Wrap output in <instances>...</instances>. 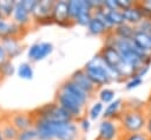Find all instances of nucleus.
<instances>
[{
	"mask_svg": "<svg viewBox=\"0 0 151 140\" xmlns=\"http://www.w3.org/2000/svg\"><path fill=\"white\" fill-rule=\"evenodd\" d=\"M98 53L103 59L104 64L106 65L107 69L110 71L113 81L116 82L126 81L129 78L136 74L134 69L123 60V58L114 47L103 45V47L99 49Z\"/></svg>",
	"mask_w": 151,
	"mask_h": 140,
	"instance_id": "1",
	"label": "nucleus"
},
{
	"mask_svg": "<svg viewBox=\"0 0 151 140\" xmlns=\"http://www.w3.org/2000/svg\"><path fill=\"white\" fill-rule=\"evenodd\" d=\"M83 69L86 72V74L88 75V78L91 79V81L94 84L97 88H103L113 81L110 74V71L107 69L99 53L94 54L84 65Z\"/></svg>",
	"mask_w": 151,
	"mask_h": 140,
	"instance_id": "2",
	"label": "nucleus"
},
{
	"mask_svg": "<svg viewBox=\"0 0 151 140\" xmlns=\"http://www.w3.org/2000/svg\"><path fill=\"white\" fill-rule=\"evenodd\" d=\"M146 121L147 114L145 111H132L127 108H124L123 113L118 119V122L124 134L144 132L146 127Z\"/></svg>",
	"mask_w": 151,
	"mask_h": 140,
	"instance_id": "3",
	"label": "nucleus"
},
{
	"mask_svg": "<svg viewBox=\"0 0 151 140\" xmlns=\"http://www.w3.org/2000/svg\"><path fill=\"white\" fill-rule=\"evenodd\" d=\"M31 112L35 119H46V120H51L55 122L73 121V118L70 115V113H67L54 100L51 102H46L39 107H35Z\"/></svg>",
	"mask_w": 151,
	"mask_h": 140,
	"instance_id": "4",
	"label": "nucleus"
},
{
	"mask_svg": "<svg viewBox=\"0 0 151 140\" xmlns=\"http://www.w3.org/2000/svg\"><path fill=\"white\" fill-rule=\"evenodd\" d=\"M54 101L58 105H60L67 113H70V115L73 118L74 121H78L79 119H81L83 116H85L86 106H84L83 104H80L78 100H76L74 98H72L67 93L60 91L59 88L55 92Z\"/></svg>",
	"mask_w": 151,
	"mask_h": 140,
	"instance_id": "5",
	"label": "nucleus"
},
{
	"mask_svg": "<svg viewBox=\"0 0 151 140\" xmlns=\"http://www.w3.org/2000/svg\"><path fill=\"white\" fill-rule=\"evenodd\" d=\"M123 134L124 133L118 120L101 119L98 125L97 140H120Z\"/></svg>",
	"mask_w": 151,
	"mask_h": 140,
	"instance_id": "6",
	"label": "nucleus"
},
{
	"mask_svg": "<svg viewBox=\"0 0 151 140\" xmlns=\"http://www.w3.org/2000/svg\"><path fill=\"white\" fill-rule=\"evenodd\" d=\"M54 0H39L32 18L35 25H51L53 24L52 12H53Z\"/></svg>",
	"mask_w": 151,
	"mask_h": 140,
	"instance_id": "7",
	"label": "nucleus"
},
{
	"mask_svg": "<svg viewBox=\"0 0 151 140\" xmlns=\"http://www.w3.org/2000/svg\"><path fill=\"white\" fill-rule=\"evenodd\" d=\"M6 119L18 131H24L34 127V121H35V118L31 111H15L6 115Z\"/></svg>",
	"mask_w": 151,
	"mask_h": 140,
	"instance_id": "8",
	"label": "nucleus"
},
{
	"mask_svg": "<svg viewBox=\"0 0 151 140\" xmlns=\"http://www.w3.org/2000/svg\"><path fill=\"white\" fill-rule=\"evenodd\" d=\"M53 45L48 41H37L27 48V58L31 62H38L53 52Z\"/></svg>",
	"mask_w": 151,
	"mask_h": 140,
	"instance_id": "9",
	"label": "nucleus"
},
{
	"mask_svg": "<svg viewBox=\"0 0 151 140\" xmlns=\"http://www.w3.org/2000/svg\"><path fill=\"white\" fill-rule=\"evenodd\" d=\"M79 139H80V129L74 120L57 124L55 140H79Z\"/></svg>",
	"mask_w": 151,
	"mask_h": 140,
	"instance_id": "10",
	"label": "nucleus"
},
{
	"mask_svg": "<svg viewBox=\"0 0 151 140\" xmlns=\"http://www.w3.org/2000/svg\"><path fill=\"white\" fill-rule=\"evenodd\" d=\"M52 18H53V24H57L58 26L61 27H71L74 25L68 15L66 0H57V1L54 0Z\"/></svg>",
	"mask_w": 151,
	"mask_h": 140,
	"instance_id": "11",
	"label": "nucleus"
},
{
	"mask_svg": "<svg viewBox=\"0 0 151 140\" xmlns=\"http://www.w3.org/2000/svg\"><path fill=\"white\" fill-rule=\"evenodd\" d=\"M58 88H59L60 91L67 93L68 95H71V96L74 98L76 100H78V101H79L80 104H83L84 106H87V104H88V101H90V99H91V96H90L84 89H81L77 84H74L70 78L65 79V80L60 84V86H59Z\"/></svg>",
	"mask_w": 151,
	"mask_h": 140,
	"instance_id": "12",
	"label": "nucleus"
},
{
	"mask_svg": "<svg viewBox=\"0 0 151 140\" xmlns=\"http://www.w3.org/2000/svg\"><path fill=\"white\" fill-rule=\"evenodd\" d=\"M74 84H77L81 89H84L91 98L94 95L97 87L94 86V84L91 81V79L88 78V75L86 74V72L83 68L76 69L70 76H68Z\"/></svg>",
	"mask_w": 151,
	"mask_h": 140,
	"instance_id": "13",
	"label": "nucleus"
},
{
	"mask_svg": "<svg viewBox=\"0 0 151 140\" xmlns=\"http://www.w3.org/2000/svg\"><path fill=\"white\" fill-rule=\"evenodd\" d=\"M0 42L7 54L8 59H14L18 55H20L24 51V44L21 38L18 36H8V38H2L0 39Z\"/></svg>",
	"mask_w": 151,
	"mask_h": 140,
	"instance_id": "14",
	"label": "nucleus"
},
{
	"mask_svg": "<svg viewBox=\"0 0 151 140\" xmlns=\"http://www.w3.org/2000/svg\"><path fill=\"white\" fill-rule=\"evenodd\" d=\"M27 32V29L19 26L12 19H0V39L8 36H18L22 38V35Z\"/></svg>",
	"mask_w": 151,
	"mask_h": 140,
	"instance_id": "15",
	"label": "nucleus"
},
{
	"mask_svg": "<svg viewBox=\"0 0 151 140\" xmlns=\"http://www.w3.org/2000/svg\"><path fill=\"white\" fill-rule=\"evenodd\" d=\"M14 22H17L19 26H21L22 28L27 29L29 28V26L33 24V18H32V14L25 9V7L20 4V0H17V4H15V8H14V12H13V15L11 18Z\"/></svg>",
	"mask_w": 151,
	"mask_h": 140,
	"instance_id": "16",
	"label": "nucleus"
},
{
	"mask_svg": "<svg viewBox=\"0 0 151 140\" xmlns=\"http://www.w3.org/2000/svg\"><path fill=\"white\" fill-rule=\"evenodd\" d=\"M125 108V101L122 98H116L112 102L105 105V109L103 113V119L118 120L120 114Z\"/></svg>",
	"mask_w": 151,
	"mask_h": 140,
	"instance_id": "17",
	"label": "nucleus"
},
{
	"mask_svg": "<svg viewBox=\"0 0 151 140\" xmlns=\"http://www.w3.org/2000/svg\"><path fill=\"white\" fill-rule=\"evenodd\" d=\"M86 31L90 35H93V36H105L109 33H111V31L109 29V27L106 26L104 20L94 14H93L92 19L90 20L88 25L86 26Z\"/></svg>",
	"mask_w": 151,
	"mask_h": 140,
	"instance_id": "18",
	"label": "nucleus"
},
{
	"mask_svg": "<svg viewBox=\"0 0 151 140\" xmlns=\"http://www.w3.org/2000/svg\"><path fill=\"white\" fill-rule=\"evenodd\" d=\"M122 12H123L125 22H127L134 27H137L144 20V16H143V13H142V9L139 6V1H137L136 5H133L132 7L125 9V11H122Z\"/></svg>",
	"mask_w": 151,
	"mask_h": 140,
	"instance_id": "19",
	"label": "nucleus"
},
{
	"mask_svg": "<svg viewBox=\"0 0 151 140\" xmlns=\"http://www.w3.org/2000/svg\"><path fill=\"white\" fill-rule=\"evenodd\" d=\"M132 41L142 52L151 55V35L149 33L138 31L136 28V33L132 38Z\"/></svg>",
	"mask_w": 151,
	"mask_h": 140,
	"instance_id": "20",
	"label": "nucleus"
},
{
	"mask_svg": "<svg viewBox=\"0 0 151 140\" xmlns=\"http://www.w3.org/2000/svg\"><path fill=\"white\" fill-rule=\"evenodd\" d=\"M112 33L117 36V38H120V39H132L134 33H136V27L127 24V22H124L119 26H117Z\"/></svg>",
	"mask_w": 151,
	"mask_h": 140,
	"instance_id": "21",
	"label": "nucleus"
},
{
	"mask_svg": "<svg viewBox=\"0 0 151 140\" xmlns=\"http://www.w3.org/2000/svg\"><path fill=\"white\" fill-rule=\"evenodd\" d=\"M0 131L5 138V140H15L19 131L5 118V120L0 124Z\"/></svg>",
	"mask_w": 151,
	"mask_h": 140,
	"instance_id": "22",
	"label": "nucleus"
},
{
	"mask_svg": "<svg viewBox=\"0 0 151 140\" xmlns=\"http://www.w3.org/2000/svg\"><path fill=\"white\" fill-rule=\"evenodd\" d=\"M17 75L20 79H24V80H31V79H33L34 69H33L32 64L28 62V61H24V62L19 64V66L17 67Z\"/></svg>",
	"mask_w": 151,
	"mask_h": 140,
	"instance_id": "23",
	"label": "nucleus"
},
{
	"mask_svg": "<svg viewBox=\"0 0 151 140\" xmlns=\"http://www.w3.org/2000/svg\"><path fill=\"white\" fill-rule=\"evenodd\" d=\"M17 0H0V14L5 19H11L15 8Z\"/></svg>",
	"mask_w": 151,
	"mask_h": 140,
	"instance_id": "24",
	"label": "nucleus"
},
{
	"mask_svg": "<svg viewBox=\"0 0 151 140\" xmlns=\"http://www.w3.org/2000/svg\"><path fill=\"white\" fill-rule=\"evenodd\" d=\"M104 109H105V105L100 101H96L94 104H92L87 111V118L92 121V120H97L99 119L100 116H103V113H104Z\"/></svg>",
	"mask_w": 151,
	"mask_h": 140,
	"instance_id": "25",
	"label": "nucleus"
},
{
	"mask_svg": "<svg viewBox=\"0 0 151 140\" xmlns=\"http://www.w3.org/2000/svg\"><path fill=\"white\" fill-rule=\"evenodd\" d=\"M98 98L100 102H103L104 105H107L116 99V91L109 87H103L98 92Z\"/></svg>",
	"mask_w": 151,
	"mask_h": 140,
	"instance_id": "26",
	"label": "nucleus"
},
{
	"mask_svg": "<svg viewBox=\"0 0 151 140\" xmlns=\"http://www.w3.org/2000/svg\"><path fill=\"white\" fill-rule=\"evenodd\" d=\"M83 7V0H68L67 1V9H68V15L71 20L74 24V19L79 14Z\"/></svg>",
	"mask_w": 151,
	"mask_h": 140,
	"instance_id": "27",
	"label": "nucleus"
},
{
	"mask_svg": "<svg viewBox=\"0 0 151 140\" xmlns=\"http://www.w3.org/2000/svg\"><path fill=\"white\" fill-rule=\"evenodd\" d=\"M14 73H17V67L13 65L11 59H7L0 65V76L7 78V76H12Z\"/></svg>",
	"mask_w": 151,
	"mask_h": 140,
	"instance_id": "28",
	"label": "nucleus"
},
{
	"mask_svg": "<svg viewBox=\"0 0 151 140\" xmlns=\"http://www.w3.org/2000/svg\"><path fill=\"white\" fill-rule=\"evenodd\" d=\"M125 108L132 111H145V101L138 98H130L125 101Z\"/></svg>",
	"mask_w": 151,
	"mask_h": 140,
	"instance_id": "29",
	"label": "nucleus"
},
{
	"mask_svg": "<svg viewBox=\"0 0 151 140\" xmlns=\"http://www.w3.org/2000/svg\"><path fill=\"white\" fill-rule=\"evenodd\" d=\"M37 139H38V132L34 127H31L24 131H19L15 140H37Z\"/></svg>",
	"mask_w": 151,
	"mask_h": 140,
	"instance_id": "30",
	"label": "nucleus"
},
{
	"mask_svg": "<svg viewBox=\"0 0 151 140\" xmlns=\"http://www.w3.org/2000/svg\"><path fill=\"white\" fill-rule=\"evenodd\" d=\"M143 82H144V79L134 74V75H132L131 78H129L125 81V86L124 87H125L126 91H133V89L138 88L139 86H142Z\"/></svg>",
	"mask_w": 151,
	"mask_h": 140,
	"instance_id": "31",
	"label": "nucleus"
},
{
	"mask_svg": "<svg viewBox=\"0 0 151 140\" xmlns=\"http://www.w3.org/2000/svg\"><path fill=\"white\" fill-rule=\"evenodd\" d=\"M120 140H151V136L144 131V132H138V133L123 134Z\"/></svg>",
	"mask_w": 151,
	"mask_h": 140,
	"instance_id": "32",
	"label": "nucleus"
},
{
	"mask_svg": "<svg viewBox=\"0 0 151 140\" xmlns=\"http://www.w3.org/2000/svg\"><path fill=\"white\" fill-rule=\"evenodd\" d=\"M78 127L81 132L87 133L91 129V120L87 116H83L81 119L78 120Z\"/></svg>",
	"mask_w": 151,
	"mask_h": 140,
	"instance_id": "33",
	"label": "nucleus"
},
{
	"mask_svg": "<svg viewBox=\"0 0 151 140\" xmlns=\"http://www.w3.org/2000/svg\"><path fill=\"white\" fill-rule=\"evenodd\" d=\"M39 0H20V4L25 7L26 11H28L31 14H33L37 5H38Z\"/></svg>",
	"mask_w": 151,
	"mask_h": 140,
	"instance_id": "34",
	"label": "nucleus"
},
{
	"mask_svg": "<svg viewBox=\"0 0 151 140\" xmlns=\"http://www.w3.org/2000/svg\"><path fill=\"white\" fill-rule=\"evenodd\" d=\"M137 1L134 0H117V5H118V9L120 11H125L130 7H132L133 5H136Z\"/></svg>",
	"mask_w": 151,
	"mask_h": 140,
	"instance_id": "35",
	"label": "nucleus"
},
{
	"mask_svg": "<svg viewBox=\"0 0 151 140\" xmlns=\"http://www.w3.org/2000/svg\"><path fill=\"white\" fill-rule=\"evenodd\" d=\"M138 31H142V32H145V33H151V20H146L144 19L137 27H136Z\"/></svg>",
	"mask_w": 151,
	"mask_h": 140,
	"instance_id": "36",
	"label": "nucleus"
},
{
	"mask_svg": "<svg viewBox=\"0 0 151 140\" xmlns=\"http://www.w3.org/2000/svg\"><path fill=\"white\" fill-rule=\"evenodd\" d=\"M104 8L109 11H114L118 9L117 0H104Z\"/></svg>",
	"mask_w": 151,
	"mask_h": 140,
	"instance_id": "37",
	"label": "nucleus"
},
{
	"mask_svg": "<svg viewBox=\"0 0 151 140\" xmlns=\"http://www.w3.org/2000/svg\"><path fill=\"white\" fill-rule=\"evenodd\" d=\"M149 69H150V65H143L142 67L138 68V71L136 72V75H138V76H140V78L144 79V76L146 75V73L149 72Z\"/></svg>",
	"mask_w": 151,
	"mask_h": 140,
	"instance_id": "38",
	"label": "nucleus"
},
{
	"mask_svg": "<svg viewBox=\"0 0 151 140\" xmlns=\"http://www.w3.org/2000/svg\"><path fill=\"white\" fill-rule=\"evenodd\" d=\"M7 59H8V58H7V54H6L4 47H2V45H1V42H0V65H1L4 61H6Z\"/></svg>",
	"mask_w": 151,
	"mask_h": 140,
	"instance_id": "39",
	"label": "nucleus"
},
{
	"mask_svg": "<svg viewBox=\"0 0 151 140\" xmlns=\"http://www.w3.org/2000/svg\"><path fill=\"white\" fill-rule=\"evenodd\" d=\"M145 112L147 115H151V93H150L147 100L145 101Z\"/></svg>",
	"mask_w": 151,
	"mask_h": 140,
	"instance_id": "40",
	"label": "nucleus"
},
{
	"mask_svg": "<svg viewBox=\"0 0 151 140\" xmlns=\"http://www.w3.org/2000/svg\"><path fill=\"white\" fill-rule=\"evenodd\" d=\"M145 132L151 136V115H147V121H146V127Z\"/></svg>",
	"mask_w": 151,
	"mask_h": 140,
	"instance_id": "41",
	"label": "nucleus"
},
{
	"mask_svg": "<svg viewBox=\"0 0 151 140\" xmlns=\"http://www.w3.org/2000/svg\"><path fill=\"white\" fill-rule=\"evenodd\" d=\"M140 2H142V5H144L145 7L151 9V0H145V1H140Z\"/></svg>",
	"mask_w": 151,
	"mask_h": 140,
	"instance_id": "42",
	"label": "nucleus"
},
{
	"mask_svg": "<svg viewBox=\"0 0 151 140\" xmlns=\"http://www.w3.org/2000/svg\"><path fill=\"white\" fill-rule=\"evenodd\" d=\"M5 118H6V115H4V114H2V112L0 111V124H1V122L5 120Z\"/></svg>",
	"mask_w": 151,
	"mask_h": 140,
	"instance_id": "43",
	"label": "nucleus"
},
{
	"mask_svg": "<svg viewBox=\"0 0 151 140\" xmlns=\"http://www.w3.org/2000/svg\"><path fill=\"white\" fill-rule=\"evenodd\" d=\"M0 140H5V138H4L2 133H1V131H0Z\"/></svg>",
	"mask_w": 151,
	"mask_h": 140,
	"instance_id": "44",
	"label": "nucleus"
},
{
	"mask_svg": "<svg viewBox=\"0 0 151 140\" xmlns=\"http://www.w3.org/2000/svg\"><path fill=\"white\" fill-rule=\"evenodd\" d=\"M0 19H2V16H1V14H0Z\"/></svg>",
	"mask_w": 151,
	"mask_h": 140,
	"instance_id": "45",
	"label": "nucleus"
},
{
	"mask_svg": "<svg viewBox=\"0 0 151 140\" xmlns=\"http://www.w3.org/2000/svg\"><path fill=\"white\" fill-rule=\"evenodd\" d=\"M150 35H151V33H150Z\"/></svg>",
	"mask_w": 151,
	"mask_h": 140,
	"instance_id": "46",
	"label": "nucleus"
},
{
	"mask_svg": "<svg viewBox=\"0 0 151 140\" xmlns=\"http://www.w3.org/2000/svg\"><path fill=\"white\" fill-rule=\"evenodd\" d=\"M96 140H97V139H96Z\"/></svg>",
	"mask_w": 151,
	"mask_h": 140,
	"instance_id": "47",
	"label": "nucleus"
}]
</instances>
